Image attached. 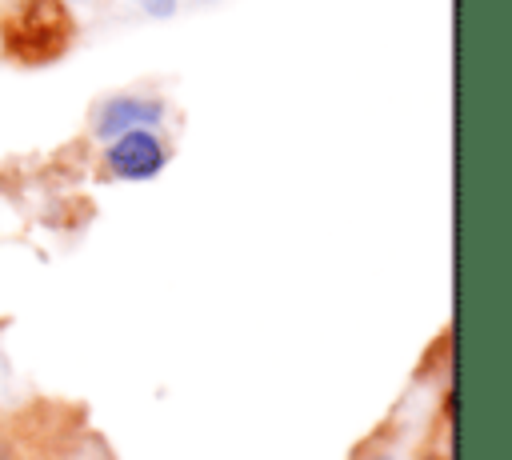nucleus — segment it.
I'll use <instances>...</instances> for the list:
<instances>
[{"label":"nucleus","instance_id":"nucleus-1","mask_svg":"<svg viewBox=\"0 0 512 460\" xmlns=\"http://www.w3.org/2000/svg\"><path fill=\"white\" fill-rule=\"evenodd\" d=\"M76 40L72 0H8L0 8V52L12 64L40 68L60 60Z\"/></svg>","mask_w":512,"mask_h":460},{"label":"nucleus","instance_id":"nucleus-2","mask_svg":"<svg viewBox=\"0 0 512 460\" xmlns=\"http://www.w3.org/2000/svg\"><path fill=\"white\" fill-rule=\"evenodd\" d=\"M168 164V144L156 128H132L104 140V168L116 180H152Z\"/></svg>","mask_w":512,"mask_h":460},{"label":"nucleus","instance_id":"nucleus-3","mask_svg":"<svg viewBox=\"0 0 512 460\" xmlns=\"http://www.w3.org/2000/svg\"><path fill=\"white\" fill-rule=\"evenodd\" d=\"M164 120V104L156 96H140V92H120V96H108L96 112H92V132L100 140H112L120 132H132V128H160Z\"/></svg>","mask_w":512,"mask_h":460},{"label":"nucleus","instance_id":"nucleus-4","mask_svg":"<svg viewBox=\"0 0 512 460\" xmlns=\"http://www.w3.org/2000/svg\"><path fill=\"white\" fill-rule=\"evenodd\" d=\"M136 4H140V8L148 12V16H172L180 0H136Z\"/></svg>","mask_w":512,"mask_h":460},{"label":"nucleus","instance_id":"nucleus-5","mask_svg":"<svg viewBox=\"0 0 512 460\" xmlns=\"http://www.w3.org/2000/svg\"><path fill=\"white\" fill-rule=\"evenodd\" d=\"M0 460H12V448H8L4 440H0Z\"/></svg>","mask_w":512,"mask_h":460},{"label":"nucleus","instance_id":"nucleus-6","mask_svg":"<svg viewBox=\"0 0 512 460\" xmlns=\"http://www.w3.org/2000/svg\"><path fill=\"white\" fill-rule=\"evenodd\" d=\"M364 460H392V456H388V452H368Z\"/></svg>","mask_w":512,"mask_h":460}]
</instances>
